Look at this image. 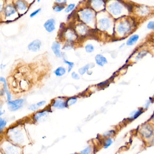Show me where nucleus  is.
Wrapping results in <instances>:
<instances>
[{"label": "nucleus", "instance_id": "nucleus-1", "mask_svg": "<svg viewBox=\"0 0 154 154\" xmlns=\"http://www.w3.org/2000/svg\"><path fill=\"white\" fill-rule=\"evenodd\" d=\"M132 24L129 19H125L118 22L117 27L116 31L121 37L125 36L131 31L132 28Z\"/></svg>", "mask_w": 154, "mask_h": 154}, {"label": "nucleus", "instance_id": "nucleus-2", "mask_svg": "<svg viewBox=\"0 0 154 154\" xmlns=\"http://www.w3.org/2000/svg\"><path fill=\"white\" fill-rule=\"evenodd\" d=\"M108 9L112 15L117 16H120L122 14L124 10V7L120 3L114 2L108 5Z\"/></svg>", "mask_w": 154, "mask_h": 154}, {"label": "nucleus", "instance_id": "nucleus-3", "mask_svg": "<svg viewBox=\"0 0 154 154\" xmlns=\"http://www.w3.org/2000/svg\"><path fill=\"white\" fill-rule=\"evenodd\" d=\"M24 100L23 99H16L14 101H9L8 103V108L10 110L13 111L19 109L23 105Z\"/></svg>", "mask_w": 154, "mask_h": 154}, {"label": "nucleus", "instance_id": "nucleus-4", "mask_svg": "<svg viewBox=\"0 0 154 154\" xmlns=\"http://www.w3.org/2000/svg\"><path fill=\"white\" fill-rule=\"evenodd\" d=\"M80 16L83 21L88 24L90 23L92 19H93L94 14L91 11L87 10L81 12Z\"/></svg>", "mask_w": 154, "mask_h": 154}, {"label": "nucleus", "instance_id": "nucleus-5", "mask_svg": "<svg viewBox=\"0 0 154 154\" xmlns=\"http://www.w3.org/2000/svg\"><path fill=\"white\" fill-rule=\"evenodd\" d=\"M99 28L103 30H106L110 27V20L109 19L106 18L99 19Z\"/></svg>", "mask_w": 154, "mask_h": 154}, {"label": "nucleus", "instance_id": "nucleus-6", "mask_svg": "<svg viewBox=\"0 0 154 154\" xmlns=\"http://www.w3.org/2000/svg\"><path fill=\"white\" fill-rule=\"evenodd\" d=\"M41 45V43L40 41L39 40H35L29 44L28 48L30 51L36 52L40 49Z\"/></svg>", "mask_w": 154, "mask_h": 154}, {"label": "nucleus", "instance_id": "nucleus-7", "mask_svg": "<svg viewBox=\"0 0 154 154\" xmlns=\"http://www.w3.org/2000/svg\"><path fill=\"white\" fill-rule=\"evenodd\" d=\"M150 10L148 7L145 6H141L137 8V9L136 10V13L137 15L141 16H145L148 15L150 13Z\"/></svg>", "mask_w": 154, "mask_h": 154}, {"label": "nucleus", "instance_id": "nucleus-8", "mask_svg": "<svg viewBox=\"0 0 154 154\" xmlns=\"http://www.w3.org/2000/svg\"><path fill=\"white\" fill-rule=\"evenodd\" d=\"M44 27L48 32H53L55 29V20L53 19H48L44 24Z\"/></svg>", "mask_w": 154, "mask_h": 154}, {"label": "nucleus", "instance_id": "nucleus-9", "mask_svg": "<svg viewBox=\"0 0 154 154\" xmlns=\"http://www.w3.org/2000/svg\"><path fill=\"white\" fill-rule=\"evenodd\" d=\"M139 35L134 34L129 37L126 42V45L128 46H132L137 43L139 39Z\"/></svg>", "mask_w": 154, "mask_h": 154}, {"label": "nucleus", "instance_id": "nucleus-10", "mask_svg": "<svg viewBox=\"0 0 154 154\" xmlns=\"http://www.w3.org/2000/svg\"><path fill=\"white\" fill-rule=\"evenodd\" d=\"M91 4L95 10H100L104 7V2L103 0H91Z\"/></svg>", "mask_w": 154, "mask_h": 154}, {"label": "nucleus", "instance_id": "nucleus-11", "mask_svg": "<svg viewBox=\"0 0 154 154\" xmlns=\"http://www.w3.org/2000/svg\"><path fill=\"white\" fill-rule=\"evenodd\" d=\"M95 61L98 65L103 66L107 63V60L105 57L100 54H98L95 56Z\"/></svg>", "mask_w": 154, "mask_h": 154}, {"label": "nucleus", "instance_id": "nucleus-12", "mask_svg": "<svg viewBox=\"0 0 154 154\" xmlns=\"http://www.w3.org/2000/svg\"><path fill=\"white\" fill-rule=\"evenodd\" d=\"M52 48L53 51V53L55 54L57 57H61V53H60V45L57 42H54L52 46Z\"/></svg>", "mask_w": 154, "mask_h": 154}, {"label": "nucleus", "instance_id": "nucleus-13", "mask_svg": "<svg viewBox=\"0 0 154 154\" xmlns=\"http://www.w3.org/2000/svg\"><path fill=\"white\" fill-rule=\"evenodd\" d=\"M67 104L64 101L60 99L55 100L53 103V106L58 108H63L66 107Z\"/></svg>", "mask_w": 154, "mask_h": 154}, {"label": "nucleus", "instance_id": "nucleus-14", "mask_svg": "<svg viewBox=\"0 0 154 154\" xmlns=\"http://www.w3.org/2000/svg\"><path fill=\"white\" fill-rule=\"evenodd\" d=\"M15 8L11 6H7L5 8V14L6 17H9L10 15L15 13Z\"/></svg>", "mask_w": 154, "mask_h": 154}, {"label": "nucleus", "instance_id": "nucleus-15", "mask_svg": "<svg viewBox=\"0 0 154 154\" xmlns=\"http://www.w3.org/2000/svg\"><path fill=\"white\" fill-rule=\"evenodd\" d=\"M56 76H61L64 75L66 73V69L63 67H59L54 71Z\"/></svg>", "mask_w": 154, "mask_h": 154}, {"label": "nucleus", "instance_id": "nucleus-16", "mask_svg": "<svg viewBox=\"0 0 154 154\" xmlns=\"http://www.w3.org/2000/svg\"><path fill=\"white\" fill-rule=\"evenodd\" d=\"M16 5L17 8L19 10L24 11V10L26 9V6L23 1H18L16 3Z\"/></svg>", "mask_w": 154, "mask_h": 154}, {"label": "nucleus", "instance_id": "nucleus-17", "mask_svg": "<svg viewBox=\"0 0 154 154\" xmlns=\"http://www.w3.org/2000/svg\"><path fill=\"white\" fill-rule=\"evenodd\" d=\"M45 103V101H43L37 103V104H35V105L34 104V105H31L29 107V109H30V110H35L36 109H37L39 107L42 106V105H44Z\"/></svg>", "mask_w": 154, "mask_h": 154}, {"label": "nucleus", "instance_id": "nucleus-18", "mask_svg": "<svg viewBox=\"0 0 154 154\" xmlns=\"http://www.w3.org/2000/svg\"><path fill=\"white\" fill-rule=\"evenodd\" d=\"M47 114V111H43V112H38L34 115V119L36 120H38L40 119V118H41L42 117L45 116Z\"/></svg>", "mask_w": 154, "mask_h": 154}, {"label": "nucleus", "instance_id": "nucleus-19", "mask_svg": "<svg viewBox=\"0 0 154 154\" xmlns=\"http://www.w3.org/2000/svg\"><path fill=\"white\" fill-rule=\"evenodd\" d=\"M90 65V64H87V65H86L85 66H84L82 68H80L79 70V72L80 74L81 75L84 74L86 73V71H87L89 69Z\"/></svg>", "mask_w": 154, "mask_h": 154}, {"label": "nucleus", "instance_id": "nucleus-20", "mask_svg": "<svg viewBox=\"0 0 154 154\" xmlns=\"http://www.w3.org/2000/svg\"><path fill=\"white\" fill-rule=\"evenodd\" d=\"M77 101V99L75 98H71L70 99H69L67 101V105L68 106H71L72 105H74L75 103H76Z\"/></svg>", "mask_w": 154, "mask_h": 154}, {"label": "nucleus", "instance_id": "nucleus-21", "mask_svg": "<svg viewBox=\"0 0 154 154\" xmlns=\"http://www.w3.org/2000/svg\"><path fill=\"white\" fill-rule=\"evenodd\" d=\"M85 49H86V52L90 53H92L94 51V48L93 46L91 45V44H87L85 47Z\"/></svg>", "mask_w": 154, "mask_h": 154}, {"label": "nucleus", "instance_id": "nucleus-22", "mask_svg": "<svg viewBox=\"0 0 154 154\" xmlns=\"http://www.w3.org/2000/svg\"><path fill=\"white\" fill-rule=\"evenodd\" d=\"M112 140L110 138L107 139L105 142V146H104L105 148H108L109 146H110L112 144Z\"/></svg>", "mask_w": 154, "mask_h": 154}, {"label": "nucleus", "instance_id": "nucleus-23", "mask_svg": "<svg viewBox=\"0 0 154 154\" xmlns=\"http://www.w3.org/2000/svg\"><path fill=\"white\" fill-rule=\"evenodd\" d=\"M64 8V6H60V5H57L55 6L53 8V10L56 12H61V11Z\"/></svg>", "mask_w": 154, "mask_h": 154}, {"label": "nucleus", "instance_id": "nucleus-24", "mask_svg": "<svg viewBox=\"0 0 154 154\" xmlns=\"http://www.w3.org/2000/svg\"><path fill=\"white\" fill-rule=\"evenodd\" d=\"M147 28L149 29L154 30V21H149L147 25Z\"/></svg>", "mask_w": 154, "mask_h": 154}, {"label": "nucleus", "instance_id": "nucleus-25", "mask_svg": "<svg viewBox=\"0 0 154 154\" xmlns=\"http://www.w3.org/2000/svg\"><path fill=\"white\" fill-rule=\"evenodd\" d=\"M75 4H70L69 5L67 8L65 9V12H67V13H68L69 12H70V11H71L74 8Z\"/></svg>", "mask_w": 154, "mask_h": 154}, {"label": "nucleus", "instance_id": "nucleus-26", "mask_svg": "<svg viewBox=\"0 0 154 154\" xmlns=\"http://www.w3.org/2000/svg\"><path fill=\"white\" fill-rule=\"evenodd\" d=\"M64 62H65L66 63H67V64L69 65L68 71V72H70V70H71V69L72 68V67H73L74 63H71V62H70V61H67V60H66L65 59L64 60Z\"/></svg>", "mask_w": 154, "mask_h": 154}, {"label": "nucleus", "instance_id": "nucleus-27", "mask_svg": "<svg viewBox=\"0 0 154 154\" xmlns=\"http://www.w3.org/2000/svg\"><path fill=\"white\" fill-rule=\"evenodd\" d=\"M91 152V149L89 147H88L87 148L84 149V150L81 151L80 153L82 154H89Z\"/></svg>", "mask_w": 154, "mask_h": 154}, {"label": "nucleus", "instance_id": "nucleus-28", "mask_svg": "<svg viewBox=\"0 0 154 154\" xmlns=\"http://www.w3.org/2000/svg\"><path fill=\"white\" fill-rule=\"evenodd\" d=\"M6 122L4 121V120H2V118H1L0 120V128H1V130L2 129V128H4V127L6 126Z\"/></svg>", "mask_w": 154, "mask_h": 154}, {"label": "nucleus", "instance_id": "nucleus-29", "mask_svg": "<svg viewBox=\"0 0 154 154\" xmlns=\"http://www.w3.org/2000/svg\"><path fill=\"white\" fill-rule=\"evenodd\" d=\"M141 110L137 111V112H134V114H132V116H131V118H136L137 117H138V116H139L140 114H141Z\"/></svg>", "mask_w": 154, "mask_h": 154}, {"label": "nucleus", "instance_id": "nucleus-30", "mask_svg": "<svg viewBox=\"0 0 154 154\" xmlns=\"http://www.w3.org/2000/svg\"><path fill=\"white\" fill-rule=\"evenodd\" d=\"M146 54V53H145L144 51L141 52H140V53L138 54V55H137V59H140V58H141V57H143V56H144Z\"/></svg>", "mask_w": 154, "mask_h": 154}, {"label": "nucleus", "instance_id": "nucleus-31", "mask_svg": "<svg viewBox=\"0 0 154 154\" xmlns=\"http://www.w3.org/2000/svg\"><path fill=\"white\" fill-rule=\"evenodd\" d=\"M71 76H72V78L74 79H76V80H78L80 78L79 76L75 72H73L72 73Z\"/></svg>", "mask_w": 154, "mask_h": 154}, {"label": "nucleus", "instance_id": "nucleus-32", "mask_svg": "<svg viewBox=\"0 0 154 154\" xmlns=\"http://www.w3.org/2000/svg\"><path fill=\"white\" fill-rule=\"evenodd\" d=\"M40 10H41V9H39L38 10H36L35 11H34V12H33L31 14L30 17H32L35 16V15H36L39 12H40Z\"/></svg>", "mask_w": 154, "mask_h": 154}, {"label": "nucleus", "instance_id": "nucleus-33", "mask_svg": "<svg viewBox=\"0 0 154 154\" xmlns=\"http://www.w3.org/2000/svg\"><path fill=\"white\" fill-rule=\"evenodd\" d=\"M56 2L59 3H65L67 2V0H55Z\"/></svg>", "mask_w": 154, "mask_h": 154}, {"label": "nucleus", "instance_id": "nucleus-34", "mask_svg": "<svg viewBox=\"0 0 154 154\" xmlns=\"http://www.w3.org/2000/svg\"><path fill=\"white\" fill-rule=\"evenodd\" d=\"M38 2H39V1H40V0H38Z\"/></svg>", "mask_w": 154, "mask_h": 154}]
</instances>
